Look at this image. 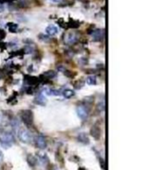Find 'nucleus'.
Returning a JSON list of instances; mask_svg holds the SVG:
<instances>
[{
	"label": "nucleus",
	"mask_w": 154,
	"mask_h": 170,
	"mask_svg": "<svg viewBox=\"0 0 154 170\" xmlns=\"http://www.w3.org/2000/svg\"><path fill=\"white\" fill-rule=\"evenodd\" d=\"M0 143L3 146H12L15 143V137L12 132L8 131H0Z\"/></svg>",
	"instance_id": "f257e3e1"
},
{
	"label": "nucleus",
	"mask_w": 154,
	"mask_h": 170,
	"mask_svg": "<svg viewBox=\"0 0 154 170\" xmlns=\"http://www.w3.org/2000/svg\"><path fill=\"white\" fill-rule=\"evenodd\" d=\"M18 139H20L23 143H30L32 140V134L27 129L24 128H19L16 131Z\"/></svg>",
	"instance_id": "f03ea898"
},
{
	"label": "nucleus",
	"mask_w": 154,
	"mask_h": 170,
	"mask_svg": "<svg viewBox=\"0 0 154 170\" xmlns=\"http://www.w3.org/2000/svg\"><path fill=\"white\" fill-rule=\"evenodd\" d=\"M21 120L23 123L27 125L31 126L33 123V113L31 110H24L21 112Z\"/></svg>",
	"instance_id": "7ed1b4c3"
},
{
	"label": "nucleus",
	"mask_w": 154,
	"mask_h": 170,
	"mask_svg": "<svg viewBox=\"0 0 154 170\" xmlns=\"http://www.w3.org/2000/svg\"><path fill=\"white\" fill-rule=\"evenodd\" d=\"M78 41L77 32H68L64 35V42L68 45H73Z\"/></svg>",
	"instance_id": "20e7f679"
},
{
	"label": "nucleus",
	"mask_w": 154,
	"mask_h": 170,
	"mask_svg": "<svg viewBox=\"0 0 154 170\" xmlns=\"http://www.w3.org/2000/svg\"><path fill=\"white\" fill-rule=\"evenodd\" d=\"M76 112H77V116L79 119L81 120H86L88 116V109L86 105H77V108H76Z\"/></svg>",
	"instance_id": "39448f33"
},
{
	"label": "nucleus",
	"mask_w": 154,
	"mask_h": 170,
	"mask_svg": "<svg viewBox=\"0 0 154 170\" xmlns=\"http://www.w3.org/2000/svg\"><path fill=\"white\" fill-rule=\"evenodd\" d=\"M34 142L36 147L40 150H44L47 147V140L43 135H37L34 139Z\"/></svg>",
	"instance_id": "423d86ee"
},
{
	"label": "nucleus",
	"mask_w": 154,
	"mask_h": 170,
	"mask_svg": "<svg viewBox=\"0 0 154 170\" xmlns=\"http://www.w3.org/2000/svg\"><path fill=\"white\" fill-rule=\"evenodd\" d=\"M90 34L95 42H101L104 38V31L101 29H95L90 32Z\"/></svg>",
	"instance_id": "0eeeda50"
},
{
	"label": "nucleus",
	"mask_w": 154,
	"mask_h": 170,
	"mask_svg": "<svg viewBox=\"0 0 154 170\" xmlns=\"http://www.w3.org/2000/svg\"><path fill=\"white\" fill-rule=\"evenodd\" d=\"M90 135L95 139H99L101 137V129L97 125H93L90 129Z\"/></svg>",
	"instance_id": "6e6552de"
},
{
	"label": "nucleus",
	"mask_w": 154,
	"mask_h": 170,
	"mask_svg": "<svg viewBox=\"0 0 154 170\" xmlns=\"http://www.w3.org/2000/svg\"><path fill=\"white\" fill-rule=\"evenodd\" d=\"M45 31H46V33L48 35L52 36V35H55L58 32V28H57V26H55L53 24H50V25H48L46 27Z\"/></svg>",
	"instance_id": "1a4fd4ad"
},
{
	"label": "nucleus",
	"mask_w": 154,
	"mask_h": 170,
	"mask_svg": "<svg viewBox=\"0 0 154 170\" xmlns=\"http://www.w3.org/2000/svg\"><path fill=\"white\" fill-rule=\"evenodd\" d=\"M77 139L80 143H83V144H88V142H89L88 136L86 133H84V132L83 133H79Z\"/></svg>",
	"instance_id": "9d476101"
},
{
	"label": "nucleus",
	"mask_w": 154,
	"mask_h": 170,
	"mask_svg": "<svg viewBox=\"0 0 154 170\" xmlns=\"http://www.w3.org/2000/svg\"><path fill=\"white\" fill-rule=\"evenodd\" d=\"M35 103H36L37 105H45L46 100H45L44 96H43L42 94H38V95L35 97Z\"/></svg>",
	"instance_id": "9b49d317"
},
{
	"label": "nucleus",
	"mask_w": 154,
	"mask_h": 170,
	"mask_svg": "<svg viewBox=\"0 0 154 170\" xmlns=\"http://www.w3.org/2000/svg\"><path fill=\"white\" fill-rule=\"evenodd\" d=\"M10 124H11L12 128H13L14 130H16V131H18L19 128H21V124H20L19 120L16 119V118H13V119L10 121Z\"/></svg>",
	"instance_id": "f8f14e48"
},
{
	"label": "nucleus",
	"mask_w": 154,
	"mask_h": 170,
	"mask_svg": "<svg viewBox=\"0 0 154 170\" xmlns=\"http://www.w3.org/2000/svg\"><path fill=\"white\" fill-rule=\"evenodd\" d=\"M27 162H28L29 166L32 167V168H34L36 166V164H37V160H36L35 157H33L32 155H28V157H27Z\"/></svg>",
	"instance_id": "ddd939ff"
},
{
	"label": "nucleus",
	"mask_w": 154,
	"mask_h": 170,
	"mask_svg": "<svg viewBox=\"0 0 154 170\" xmlns=\"http://www.w3.org/2000/svg\"><path fill=\"white\" fill-rule=\"evenodd\" d=\"M74 94H75V92H74L73 90H71V89H66V90H64V91L62 92V95H63L65 98H67V99H69V98L73 97Z\"/></svg>",
	"instance_id": "4468645a"
},
{
	"label": "nucleus",
	"mask_w": 154,
	"mask_h": 170,
	"mask_svg": "<svg viewBox=\"0 0 154 170\" xmlns=\"http://www.w3.org/2000/svg\"><path fill=\"white\" fill-rule=\"evenodd\" d=\"M87 83L90 86H95L96 84V78L94 76H88L87 78Z\"/></svg>",
	"instance_id": "2eb2a0df"
},
{
	"label": "nucleus",
	"mask_w": 154,
	"mask_h": 170,
	"mask_svg": "<svg viewBox=\"0 0 154 170\" xmlns=\"http://www.w3.org/2000/svg\"><path fill=\"white\" fill-rule=\"evenodd\" d=\"M39 157V159L41 160V162L43 163V164H44V165H47L46 163H49V158H48V157H47V155L45 154H39L38 155Z\"/></svg>",
	"instance_id": "dca6fc26"
},
{
	"label": "nucleus",
	"mask_w": 154,
	"mask_h": 170,
	"mask_svg": "<svg viewBox=\"0 0 154 170\" xmlns=\"http://www.w3.org/2000/svg\"><path fill=\"white\" fill-rule=\"evenodd\" d=\"M80 23H78L77 21H75V20H70L69 21V24H68L70 28H77L79 26Z\"/></svg>",
	"instance_id": "f3484780"
},
{
	"label": "nucleus",
	"mask_w": 154,
	"mask_h": 170,
	"mask_svg": "<svg viewBox=\"0 0 154 170\" xmlns=\"http://www.w3.org/2000/svg\"><path fill=\"white\" fill-rule=\"evenodd\" d=\"M44 76L47 77V78H53V77L56 76V72L53 71V70H49L44 73Z\"/></svg>",
	"instance_id": "a211bd4d"
},
{
	"label": "nucleus",
	"mask_w": 154,
	"mask_h": 170,
	"mask_svg": "<svg viewBox=\"0 0 154 170\" xmlns=\"http://www.w3.org/2000/svg\"><path fill=\"white\" fill-rule=\"evenodd\" d=\"M7 26H9L8 29H9V31H12V32H15V31H16V30H17V24H14V23H10V24H8Z\"/></svg>",
	"instance_id": "6ab92c4d"
},
{
	"label": "nucleus",
	"mask_w": 154,
	"mask_h": 170,
	"mask_svg": "<svg viewBox=\"0 0 154 170\" xmlns=\"http://www.w3.org/2000/svg\"><path fill=\"white\" fill-rule=\"evenodd\" d=\"M6 124H7L6 118L4 116V114L0 113V126H5Z\"/></svg>",
	"instance_id": "aec40b11"
},
{
	"label": "nucleus",
	"mask_w": 154,
	"mask_h": 170,
	"mask_svg": "<svg viewBox=\"0 0 154 170\" xmlns=\"http://www.w3.org/2000/svg\"><path fill=\"white\" fill-rule=\"evenodd\" d=\"M5 36H6V32L4 31V30L0 29V38H1V39H2V38H5Z\"/></svg>",
	"instance_id": "412c9836"
},
{
	"label": "nucleus",
	"mask_w": 154,
	"mask_h": 170,
	"mask_svg": "<svg viewBox=\"0 0 154 170\" xmlns=\"http://www.w3.org/2000/svg\"><path fill=\"white\" fill-rule=\"evenodd\" d=\"M3 159H4V155H3V152L0 150V164L3 162Z\"/></svg>",
	"instance_id": "4be33fe9"
},
{
	"label": "nucleus",
	"mask_w": 154,
	"mask_h": 170,
	"mask_svg": "<svg viewBox=\"0 0 154 170\" xmlns=\"http://www.w3.org/2000/svg\"><path fill=\"white\" fill-rule=\"evenodd\" d=\"M51 1H52V2H54V3H61L62 0H51Z\"/></svg>",
	"instance_id": "5701e85b"
},
{
	"label": "nucleus",
	"mask_w": 154,
	"mask_h": 170,
	"mask_svg": "<svg viewBox=\"0 0 154 170\" xmlns=\"http://www.w3.org/2000/svg\"><path fill=\"white\" fill-rule=\"evenodd\" d=\"M3 10H4V6H3L2 5H0V13H1Z\"/></svg>",
	"instance_id": "b1692460"
},
{
	"label": "nucleus",
	"mask_w": 154,
	"mask_h": 170,
	"mask_svg": "<svg viewBox=\"0 0 154 170\" xmlns=\"http://www.w3.org/2000/svg\"><path fill=\"white\" fill-rule=\"evenodd\" d=\"M79 170H85L84 168H79Z\"/></svg>",
	"instance_id": "393cba45"
},
{
	"label": "nucleus",
	"mask_w": 154,
	"mask_h": 170,
	"mask_svg": "<svg viewBox=\"0 0 154 170\" xmlns=\"http://www.w3.org/2000/svg\"><path fill=\"white\" fill-rule=\"evenodd\" d=\"M54 170H58V169H54Z\"/></svg>",
	"instance_id": "a878e982"
}]
</instances>
